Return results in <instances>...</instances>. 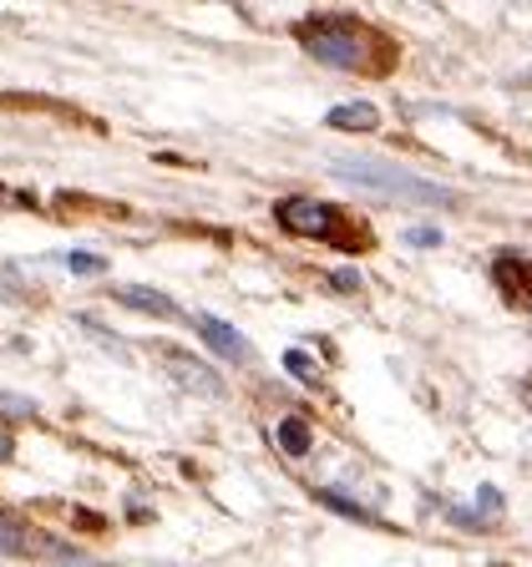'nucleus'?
Returning <instances> with one entry per match:
<instances>
[{
  "instance_id": "obj_1",
  "label": "nucleus",
  "mask_w": 532,
  "mask_h": 567,
  "mask_svg": "<svg viewBox=\"0 0 532 567\" xmlns=\"http://www.w3.org/2000/svg\"><path fill=\"white\" fill-rule=\"evenodd\" d=\"M299 35H305V51H309V56L325 61V66H366V61H370L366 25L345 21V16L309 21V25H299Z\"/></svg>"
},
{
  "instance_id": "obj_4",
  "label": "nucleus",
  "mask_w": 532,
  "mask_h": 567,
  "mask_svg": "<svg viewBox=\"0 0 532 567\" xmlns=\"http://www.w3.org/2000/svg\"><path fill=\"white\" fill-rule=\"evenodd\" d=\"M193 324H198V334H203V340H208L218 354H224V360H248V354H254V350H248L244 334H238L234 324H224V319H213V315H193Z\"/></svg>"
},
{
  "instance_id": "obj_2",
  "label": "nucleus",
  "mask_w": 532,
  "mask_h": 567,
  "mask_svg": "<svg viewBox=\"0 0 532 567\" xmlns=\"http://www.w3.org/2000/svg\"><path fill=\"white\" fill-rule=\"evenodd\" d=\"M345 177H355V183H370V188H386V193H401V198H421V203H451L447 188H437V183H421V177L411 173H396V167H380V163H340Z\"/></svg>"
},
{
  "instance_id": "obj_12",
  "label": "nucleus",
  "mask_w": 532,
  "mask_h": 567,
  "mask_svg": "<svg viewBox=\"0 0 532 567\" xmlns=\"http://www.w3.org/2000/svg\"><path fill=\"white\" fill-rule=\"evenodd\" d=\"M335 284H340L345 295H355V289H360V274H350V269H340V274H335Z\"/></svg>"
},
{
  "instance_id": "obj_7",
  "label": "nucleus",
  "mask_w": 532,
  "mask_h": 567,
  "mask_svg": "<svg viewBox=\"0 0 532 567\" xmlns=\"http://www.w3.org/2000/svg\"><path fill=\"white\" fill-rule=\"evenodd\" d=\"M497 517H502V496H497L492 486L482 492V507H457L451 512V522H497Z\"/></svg>"
},
{
  "instance_id": "obj_14",
  "label": "nucleus",
  "mask_w": 532,
  "mask_h": 567,
  "mask_svg": "<svg viewBox=\"0 0 532 567\" xmlns=\"http://www.w3.org/2000/svg\"><path fill=\"white\" fill-rule=\"evenodd\" d=\"M11 451H16V441H11V431L0 425V461H11Z\"/></svg>"
},
{
  "instance_id": "obj_10",
  "label": "nucleus",
  "mask_w": 532,
  "mask_h": 567,
  "mask_svg": "<svg viewBox=\"0 0 532 567\" xmlns=\"http://www.w3.org/2000/svg\"><path fill=\"white\" fill-rule=\"evenodd\" d=\"M284 365L295 370V380H315V375H319V365H315V360H309L305 350H289V354H284Z\"/></svg>"
},
{
  "instance_id": "obj_13",
  "label": "nucleus",
  "mask_w": 532,
  "mask_h": 567,
  "mask_svg": "<svg viewBox=\"0 0 532 567\" xmlns=\"http://www.w3.org/2000/svg\"><path fill=\"white\" fill-rule=\"evenodd\" d=\"M411 244H441L437 228H411Z\"/></svg>"
},
{
  "instance_id": "obj_5",
  "label": "nucleus",
  "mask_w": 532,
  "mask_h": 567,
  "mask_svg": "<svg viewBox=\"0 0 532 567\" xmlns=\"http://www.w3.org/2000/svg\"><path fill=\"white\" fill-rule=\"evenodd\" d=\"M325 122H330L335 132H376L380 127V112L370 102H345V106H335Z\"/></svg>"
},
{
  "instance_id": "obj_8",
  "label": "nucleus",
  "mask_w": 532,
  "mask_h": 567,
  "mask_svg": "<svg viewBox=\"0 0 532 567\" xmlns=\"http://www.w3.org/2000/svg\"><path fill=\"white\" fill-rule=\"evenodd\" d=\"M117 299H122V305H132V309H147V315H177L173 299L147 295V289H117Z\"/></svg>"
},
{
  "instance_id": "obj_6",
  "label": "nucleus",
  "mask_w": 532,
  "mask_h": 567,
  "mask_svg": "<svg viewBox=\"0 0 532 567\" xmlns=\"http://www.w3.org/2000/svg\"><path fill=\"white\" fill-rule=\"evenodd\" d=\"M177 380H183V385H198L203 395H224V380L208 375V365H188V360H177Z\"/></svg>"
},
{
  "instance_id": "obj_3",
  "label": "nucleus",
  "mask_w": 532,
  "mask_h": 567,
  "mask_svg": "<svg viewBox=\"0 0 532 567\" xmlns=\"http://www.w3.org/2000/svg\"><path fill=\"white\" fill-rule=\"evenodd\" d=\"M279 224L289 234H309V238H345L340 234V213L330 203H309V198H284L279 208Z\"/></svg>"
},
{
  "instance_id": "obj_9",
  "label": "nucleus",
  "mask_w": 532,
  "mask_h": 567,
  "mask_svg": "<svg viewBox=\"0 0 532 567\" xmlns=\"http://www.w3.org/2000/svg\"><path fill=\"white\" fill-rule=\"evenodd\" d=\"M279 446L289 451V456H305V451H309V425L295 421V415H289V421H279Z\"/></svg>"
},
{
  "instance_id": "obj_11",
  "label": "nucleus",
  "mask_w": 532,
  "mask_h": 567,
  "mask_svg": "<svg viewBox=\"0 0 532 567\" xmlns=\"http://www.w3.org/2000/svg\"><path fill=\"white\" fill-rule=\"evenodd\" d=\"M66 269H76V274H102V259H92V254H66Z\"/></svg>"
}]
</instances>
